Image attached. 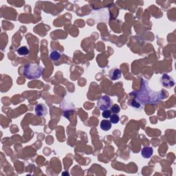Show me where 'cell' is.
<instances>
[{"mask_svg":"<svg viewBox=\"0 0 176 176\" xmlns=\"http://www.w3.org/2000/svg\"><path fill=\"white\" fill-rule=\"evenodd\" d=\"M141 91L137 92L136 94V100L143 104L146 103H156L165 98V95L163 91L155 92L151 91L149 88H145V83H143Z\"/></svg>","mask_w":176,"mask_h":176,"instance_id":"cell-1","label":"cell"},{"mask_svg":"<svg viewBox=\"0 0 176 176\" xmlns=\"http://www.w3.org/2000/svg\"><path fill=\"white\" fill-rule=\"evenodd\" d=\"M43 68L37 64H28L23 67V72L25 77L28 79H37L41 77Z\"/></svg>","mask_w":176,"mask_h":176,"instance_id":"cell-2","label":"cell"},{"mask_svg":"<svg viewBox=\"0 0 176 176\" xmlns=\"http://www.w3.org/2000/svg\"><path fill=\"white\" fill-rule=\"evenodd\" d=\"M112 101L111 99L108 96H102L101 99H99V101L97 102V105L98 107L101 110L105 111L107 110L108 109L112 107Z\"/></svg>","mask_w":176,"mask_h":176,"instance_id":"cell-3","label":"cell"},{"mask_svg":"<svg viewBox=\"0 0 176 176\" xmlns=\"http://www.w3.org/2000/svg\"><path fill=\"white\" fill-rule=\"evenodd\" d=\"M34 112L36 115L39 116V117H42V116H45L48 113V109L47 107L45 106L44 104L40 103L37 105L34 108Z\"/></svg>","mask_w":176,"mask_h":176,"instance_id":"cell-4","label":"cell"},{"mask_svg":"<svg viewBox=\"0 0 176 176\" xmlns=\"http://www.w3.org/2000/svg\"><path fill=\"white\" fill-rule=\"evenodd\" d=\"M160 81L162 86L165 87V88H171L175 85L174 80L167 74H164L162 76Z\"/></svg>","mask_w":176,"mask_h":176,"instance_id":"cell-5","label":"cell"},{"mask_svg":"<svg viewBox=\"0 0 176 176\" xmlns=\"http://www.w3.org/2000/svg\"><path fill=\"white\" fill-rule=\"evenodd\" d=\"M110 78L112 81H116L119 79L121 77L122 74L120 70L117 68H114L110 72Z\"/></svg>","mask_w":176,"mask_h":176,"instance_id":"cell-6","label":"cell"},{"mask_svg":"<svg viewBox=\"0 0 176 176\" xmlns=\"http://www.w3.org/2000/svg\"><path fill=\"white\" fill-rule=\"evenodd\" d=\"M153 148L151 147H145L142 149L141 154L144 158H150L153 155Z\"/></svg>","mask_w":176,"mask_h":176,"instance_id":"cell-7","label":"cell"},{"mask_svg":"<svg viewBox=\"0 0 176 176\" xmlns=\"http://www.w3.org/2000/svg\"><path fill=\"white\" fill-rule=\"evenodd\" d=\"M101 128L103 131H109L112 128V123L110 120H102L101 123Z\"/></svg>","mask_w":176,"mask_h":176,"instance_id":"cell-8","label":"cell"},{"mask_svg":"<svg viewBox=\"0 0 176 176\" xmlns=\"http://www.w3.org/2000/svg\"><path fill=\"white\" fill-rule=\"evenodd\" d=\"M17 53L20 56H26L29 54V49L26 46H21L18 48Z\"/></svg>","mask_w":176,"mask_h":176,"instance_id":"cell-9","label":"cell"},{"mask_svg":"<svg viewBox=\"0 0 176 176\" xmlns=\"http://www.w3.org/2000/svg\"><path fill=\"white\" fill-rule=\"evenodd\" d=\"M50 57L52 61H58L61 58V54L59 53L58 51H52L50 53Z\"/></svg>","mask_w":176,"mask_h":176,"instance_id":"cell-10","label":"cell"},{"mask_svg":"<svg viewBox=\"0 0 176 176\" xmlns=\"http://www.w3.org/2000/svg\"><path fill=\"white\" fill-rule=\"evenodd\" d=\"M110 118V122L113 124H117L118 122L120 121V118H119V116L116 114V113L111 115Z\"/></svg>","mask_w":176,"mask_h":176,"instance_id":"cell-11","label":"cell"},{"mask_svg":"<svg viewBox=\"0 0 176 176\" xmlns=\"http://www.w3.org/2000/svg\"><path fill=\"white\" fill-rule=\"evenodd\" d=\"M111 110H112V112H113L114 113H118L119 112H120V107L118 106V105H113V106L111 107Z\"/></svg>","mask_w":176,"mask_h":176,"instance_id":"cell-12","label":"cell"},{"mask_svg":"<svg viewBox=\"0 0 176 176\" xmlns=\"http://www.w3.org/2000/svg\"><path fill=\"white\" fill-rule=\"evenodd\" d=\"M102 116H103L104 118H108L110 117L111 112H110V110H105V111H103V112H102Z\"/></svg>","mask_w":176,"mask_h":176,"instance_id":"cell-13","label":"cell"}]
</instances>
